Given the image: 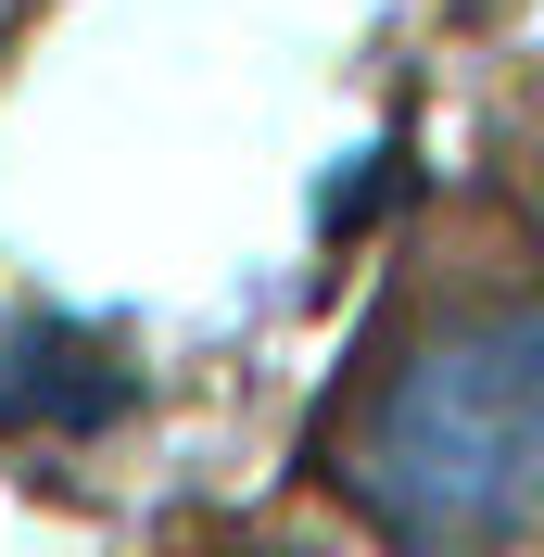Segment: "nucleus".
Listing matches in <instances>:
<instances>
[{
    "label": "nucleus",
    "mask_w": 544,
    "mask_h": 557,
    "mask_svg": "<svg viewBox=\"0 0 544 557\" xmlns=\"http://www.w3.org/2000/svg\"><path fill=\"white\" fill-rule=\"evenodd\" d=\"M342 494L393 557H507L544 532V305H469L342 431Z\"/></svg>",
    "instance_id": "f257e3e1"
},
{
    "label": "nucleus",
    "mask_w": 544,
    "mask_h": 557,
    "mask_svg": "<svg viewBox=\"0 0 544 557\" xmlns=\"http://www.w3.org/2000/svg\"><path fill=\"white\" fill-rule=\"evenodd\" d=\"M0 406H13V418H114V406H127V368H114L89 330H26Z\"/></svg>",
    "instance_id": "f03ea898"
}]
</instances>
